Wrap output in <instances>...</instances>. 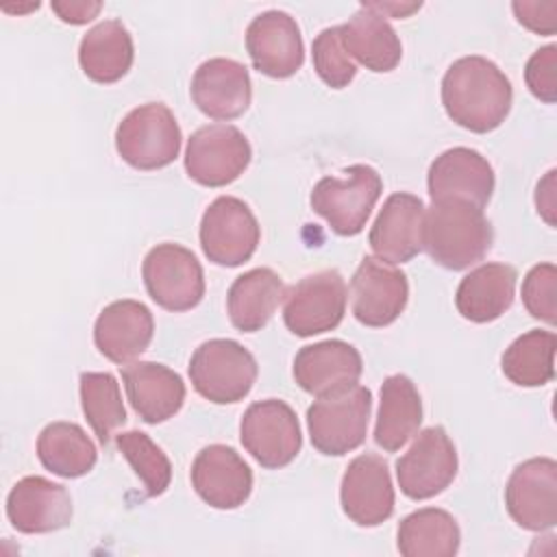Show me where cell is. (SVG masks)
Segmentation results:
<instances>
[{"label":"cell","instance_id":"1","mask_svg":"<svg viewBox=\"0 0 557 557\" xmlns=\"http://www.w3.org/2000/svg\"><path fill=\"white\" fill-rule=\"evenodd\" d=\"M513 89L505 72L490 59L470 54L450 63L442 78L446 115L472 133H490L509 115Z\"/></svg>","mask_w":557,"mask_h":557},{"label":"cell","instance_id":"2","mask_svg":"<svg viewBox=\"0 0 557 557\" xmlns=\"http://www.w3.org/2000/svg\"><path fill=\"white\" fill-rule=\"evenodd\" d=\"M492 224L483 209L463 200H435L424 209L422 250L446 270H466L492 248Z\"/></svg>","mask_w":557,"mask_h":557},{"label":"cell","instance_id":"3","mask_svg":"<svg viewBox=\"0 0 557 557\" xmlns=\"http://www.w3.org/2000/svg\"><path fill=\"white\" fill-rule=\"evenodd\" d=\"M344 178L324 176L311 189V209L342 237L359 235L383 191L381 174L372 165H350Z\"/></svg>","mask_w":557,"mask_h":557},{"label":"cell","instance_id":"4","mask_svg":"<svg viewBox=\"0 0 557 557\" xmlns=\"http://www.w3.org/2000/svg\"><path fill=\"white\" fill-rule=\"evenodd\" d=\"M257 361L235 339L202 342L189 359V379L194 389L215 403L228 405L246 398L257 381Z\"/></svg>","mask_w":557,"mask_h":557},{"label":"cell","instance_id":"5","mask_svg":"<svg viewBox=\"0 0 557 557\" xmlns=\"http://www.w3.org/2000/svg\"><path fill=\"white\" fill-rule=\"evenodd\" d=\"M115 150L135 170H159L181 152V128L163 102H146L115 128Z\"/></svg>","mask_w":557,"mask_h":557},{"label":"cell","instance_id":"6","mask_svg":"<svg viewBox=\"0 0 557 557\" xmlns=\"http://www.w3.org/2000/svg\"><path fill=\"white\" fill-rule=\"evenodd\" d=\"M372 392L363 385L318 398L307 409V429L318 453L342 457L359 448L368 435Z\"/></svg>","mask_w":557,"mask_h":557},{"label":"cell","instance_id":"7","mask_svg":"<svg viewBox=\"0 0 557 557\" xmlns=\"http://www.w3.org/2000/svg\"><path fill=\"white\" fill-rule=\"evenodd\" d=\"M148 296L168 311H189L205 296V272L196 255L181 244H157L141 263Z\"/></svg>","mask_w":557,"mask_h":557},{"label":"cell","instance_id":"8","mask_svg":"<svg viewBox=\"0 0 557 557\" xmlns=\"http://www.w3.org/2000/svg\"><path fill=\"white\" fill-rule=\"evenodd\" d=\"M239 440L252 459L268 470L292 463L302 446L296 411L278 398L257 400L244 411Z\"/></svg>","mask_w":557,"mask_h":557},{"label":"cell","instance_id":"9","mask_svg":"<svg viewBox=\"0 0 557 557\" xmlns=\"http://www.w3.org/2000/svg\"><path fill=\"white\" fill-rule=\"evenodd\" d=\"M198 235L200 248L209 261L224 268H237L255 255L261 228L244 200L220 196L205 209Z\"/></svg>","mask_w":557,"mask_h":557},{"label":"cell","instance_id":"10","mask_svg":"<svg viewBox=\"0 0 557 557\" xmlns=\"http://www.w3.org/2000/svg\"><path fill=\"white\" fill-rule=\"evenodd\" d=\"M346 283L337 270H320L285 292L283 322L298 337H313L339 326L346 313Z\"/></svg>","mask_w":557,"mask_h":557},{"label":"cell","instance_id":"11","mask_svg":"<svg viewBox=\"0 0 557 557\" xmlns=\"http://www.w3.org/2000/svg\"><path fill=\"white\" fill-rule=\"evenodd\" d=\"M252 148L233 124L200 126L187 139L185 170L191 181L205 187H224L248 168Z\"/></svg>","mask_w":557,"mask_h":557},{"label":"cell","instance_id":"12","mask_svg":"<svg viewBox=\"0 0 557 557\" xmlns=\"http://www.w3.org/2000/svg\"><path fill=\"white\" fill-rule=\"evenodd\" d=\"M457 466V450L448 433L442 426L422 429L396 461L398 487L411 500L433 498L453 483Z\"/></svg>","mask_w":557,"mask_h":557},{"label":"cell","instance_id":"13","mask_svg":"<svg viewBox=\"0 0 557 557\" xmlns=\"http://www.w3.org/2000/svg\"><path fill=\"white\" fill-rule=\"evenodd\" d=\"M505 507L511 520L527 531H546L557 524V463L533 457L513 468L505 487Z\"/></svg>","mask_w":557,"mask_h":557},{"label":"cell","instance_id":"14","mask_svg":"<svg viewBox=\"0 0 557 557\" xmlns=\"http://www.w3.org/2000/svg\"><path fill=\"white\" fill-rule=\"evenodd\" d=\"M352 315L363 326L392 324L407 307L409 283L403 270L376 257H363L350 278Z\"/></svg>","mask_w":557,"mask_h":557},{"label":"cell","instance_id":"15","mask_svg":"<svg viewBox=\"0 0 557 557\" xmlns=\"http://www.w3.org/2000/svg\"><path fill=\"white\" fill-rule=\"evenodd\" d=\"M339 503L355 524H383L394 513V485L387 461L374 453L355 457L342 476Z\"/></svg>","mask_w":557,"mask_h":557},{"label":"cell","instance_id":"16","mask_svg":"<svg viewBox=\"0 0 557 557\" xmlns=\"http://www.w3.org/2000/svg\"><path fill=\"white\" fill-rule=\"evenodd\" d=\"M363 372L359 350L342 339L302 346L292 366L296 383L311 396L324 398L352 389Z\"/></svg>","mask_w":557,"mask_h":557},{"label":"cell","instance_id":"17","mask_svg":"<svg viewBox=\"0 0 557 557\" xmlns=\"http://www.w3.org/2000/svg\"><path fill=\"white\" fill-rule=\"evenodd\" d=\"M246 50L257 72L270 78L294 76L305 61L296 20L285 11H263L246 28Z\"/></svg>","mask_w":557,"mask_h":557},{"label":"cell","instance_id":"18","mask_svg":"<svg viewBox=\"0 0 557 557\" xmlns=\"http://www.w3.org/2000/svg\"><path fill=\"white\" fill-rule=\"evenodd\" d=\"M426 187L431 200H463L483 209L494 191L490 161L466 146L444 150L429 168Z\"/></svg>","mask_w":557,"mask_h":557},{"label":"cell","instance_id":"19","mask_svg":"<svg viewBox=\"0 0 557 557\" xmlns=\"http://www.w3.org/2000/svg\"><path fill=\"white\" fill-rule=\"evenodd\" d=\"M191 485L213 509H237L252 492V470L226 444L205 446L191 463Z\"/></svg>","mask_w":557,"mask_h":557},{"label":"cell","instance_id":"20","mask_svg":"<svg viewBox=\"0 0 557 557\" xmlns=\"http://www.w3.org/2000/svg\"><path fill=\"white\" fill-rule=\"evenodd\" d=\"M424 209V202L407 191L385 198L368 235L376 259L396 265L407 263L422 250Z\"/></svg>","mask_w":557,"mask_h":557},{"label":"cell","instance_id":"21","mask_svg":"<svg viewBox=\"0 0 557 557\" xmlns=\"http://www.w3.org/2000/svg\"><path fill=\"white\" fill-rule=\"evenodd\" d=\"M194 104L213 120L239 117L252 100V85L246 65L235 59L213 57L198 65L191 78Z\"/></svg>","mask_w":557,"mask_h":557},{"label":"cell","instance_id":"22","mask_svg":"<svg viewBox=\"0 0 557 557\" xmlns=\"http://www.w3.org/2000/svg\"><path fill=\"white\" fill-rule=\"evenodd\" d=\"M7 518L20 533L59 531L72 520L70 492L50 479L24 476L7 496Z\"/></svg>","mask_w":557,"mask_h":557},{"label":"cell","instance_id":"23","mask_svg":"<svg viewBox=\"0 0 557 557\" xmlns=\"http://www.w3.org/2000/svg\"><path fill=\"white\" fill-rule=\"evenodd\" d=\"M154 318L150 309L133 298L107 305L94 324V344L109 361L126 366L152 342Z\"/></svg>","mask_w":557,"mask_h":557},{"label":"cell","instance_id":"24","mask_svg":"<svg viewBox=\"0 0 557 557\" xmlns=\"http://www.w3.org/2000/svg\"><path fill=\"white\" fill-rule=\"evenodd\" d=\"M126 396L135 413L159 424L181 411L185 403V383L178 372L154 361H133L122 368Z\"/></svg>","mask_w":557,"mask_h":557},{"label":"cell","instance_id":"25","mask_svg":"<svg viewBox=\"0 0 557 557\" xmlns=\"http://www.w3.org/2000/svg\"><path fill=\"white\" fill-rule=\"evenodd\" d=\"M516 278V268L507 263H483L470 270L455 294L457 311L476 324L498 320L513 302Z\"/></svg>","mask_w":557,"mask_h":557},{"label":"cell","instance_id":"26","mask_svg":"<svg viewBox=\"0 0 557 557\" xmlns=\"http://www.w3.org/2000/svg\"><path fill=\"white\" fill-rule=\"evenodd\" d=\"M285 292L283 278L270 268H255L239 274L226 296L231 324L242 333L261 331L285 298Z\"/></svg>","mask_w":557,"mask_h":557},{"label":"cell","instance_id":"27","mask_svg":"<svg viewBox=\"0 0 557 557\" xmlns=\"http://www.w3.org/2000/svg\"><path fill=\"white\" fill-rule=\"evenodd\" d=\"M342 44L352 61H359L370 72H392L403 57V46L392 24L368 7L339 26Z\"/></svg>","mask_w":557,"mask_h":557},{"label":"cell","instance_id":"28","mask_svg":"<svg viewBox=\"0 0 557 557\" xmlns=\"http://www.w3.org/2000/svg\"><path fill=\"white\" fill-rule=\"evenodd\" d=\"M422 400L413 381L405 374H392L381 385V403L374 424V442L394 453L405 446L420 429Z\"/></svg>","mask_w":557,"mask_h":557},{"label":"cell","instance_id":"29","mask_svg":"<svg viewBox=\"0 0 557 557\" xmlns=\"http://www.w3.org/2000/svg\"><path fill=\"white\" fill-rule=\"evenodd\" d=\"M135 48L128 28L120 20H104L91 26L78 46V63L87 78L96 83H115L133 65Z\"/></svg>","mask_w":557,"mask_h":557},{"label":"cell","instance_id":"30","mask_svg":"<svg viewBox=\"0 0 557 557\" xmlns=\"http://www.w3.org/2000/svg\"><path fill=\"white\" fill-rule=\"evenodd\" d=\"M398 553L405 557H453L459 550L457 520L437 507H424L405 516L396 533Z\"/></svg>","mask_w":557,"mask_h":557},{"label":"cell","instance_id":"31","mask_svg":"<svg viewBox=\"0 0 557 557\" xmlns=\"http://www.w3.org/2000/svg\"><path fill=\"white\" fill-rule=\"evenodd\" d=\"M37 457L46 470L63 479L87 474L98 459L94 442L74 422H50L37 437Z\"/></svg>","mask_w":557,"mask_h":557},{"label":"cell","instance_id":"32","mask_svg":"<svg viewBox=\"0 0 557 557\" xmlns=\"http://www.w3.org/2000/svg\"><path fill=\"white\" fill-rule=\"evenodd\" d=\"M555 346L553 331L531 329L516 337L503 352V374L520 387H542L555 376Z\"/></svg>","mask_w":557,"mask_h":557},{"label":"cell","instance_id":"33","mask_svg":"<svg viewBox=\"0 0 557 557\" xmlns=\"http://www.w3.org/2000/svg\"><path fill=\"white\" fill-rule=\"evenodd\" d=\"M81 407L100 444H109L115 429L126 422L120 383L109 372H83L78 381Z\"/></svg>","mask_w":557,"mask_h":557},{"label":"cell","instance_id":"34","mask_svg":"<svg viewBox=\"0 0 557 557\" xmlns=\"http://www.w3.org/2000/svg\"><path fill=\"white\" fill-rule=\"evenodd\" d=\"M115 444L135 474L141 479L148 496H161L172 481V466L168 455L141 431H126L115 435Z\"/></svg>","mask_w":557,"mask_h":557},{"label":"cell","instance_id":"35","mask_svg":"<svg viewBox=\"0 0 557 557\" xmlns=\"http://www.w3.org/2000/svg\"><path fill=\"white\" fill-rule=\"evenodd\" d=\"M313 70L331 89H344L357 74V65L342 44V28L331 26L315 35L313 46Z\"/></svg>","mask_w":557,"mask_h":557},{"label":"cell","instance_id":"36","mask_svg":"<svg viewBox=\"0 0 557 557\" xmlns=\"http://www.w3.org/2000/svg\"><path fill=\"white\" fill-rule=\"evenodd\" d=\"M555 292H557V268L555 263H537L533 265L524 281H522V302L527 311L546 322L555 324L557 320V302H555Z\"/></svg>","mask_w":557,"mask_h":557},{"label":"cell","instance_id":"37","mask_svg":"<svg viewBox=\"0 0 557 557\" xmlns=\"http://www.w3.org/2000/svg\"><path fill=\"white\" fill-rule=\"evenodd\" d=\"M524 81L529 91L546 102L553 104L557 100V46L548 44L535 50L524 67Z\"/></svg>","mask_w":557,"mask_h":557},{"label":"cell","instance_id":"38","mask_svg":"<svg viewBox=\"0 0 557 557\" xmlns=\"http://www.w3.org/2000/svg\"><path fill=\"white\" fill-rule=\"evenodd\" d=\"M516 20L537 33V35H555L557 30V2H513L511 4Z\"/></svg>","mask_w":557,"mask_h":557},{"label":"cell","instance_id":"39","mask_svg":"<svg viewBox=\"0 0 557 557\" xmlns=\"http://www.w3.org/2000/svg\"><path fill=\"white\" fill-rule=\"evenodd\" d=\"M50 7L59 15L61 22L78 26V24L91 22L100 13L102 2H91V0H54Z\"/></svg>","mask_w":557,"mask_h":557},{"label":"cell","instance_id":"40","mask_svg":"<svg viewBox=\"0 0 557 557\" xmlns=\"http://www.w3.org/2000/svg\"><path fill=\"white\" fill-rule=\"evenodd\" d=\"M555 170L546 172V176L537 183L535 189V207L537 213L546 220L548 226H555Z\"/></svg>","mask_w":557,"mask_h":557},{"label":"cell","instance_id":"41","mask_svg":"<svg viewBox=\"0 0 557 557\" xmlns=\"http://www.w3.org/2000/svg\"><path fill=\"white\" fill-rule=\"evenodd\" d=\"M363 7L372 9L374 13H379L383 17L392 15V17L400 20V17H409L411 13H416L422 7V2H363Z\"/></svg>","mask_w":557,"mask_h":557}]
</instances>
